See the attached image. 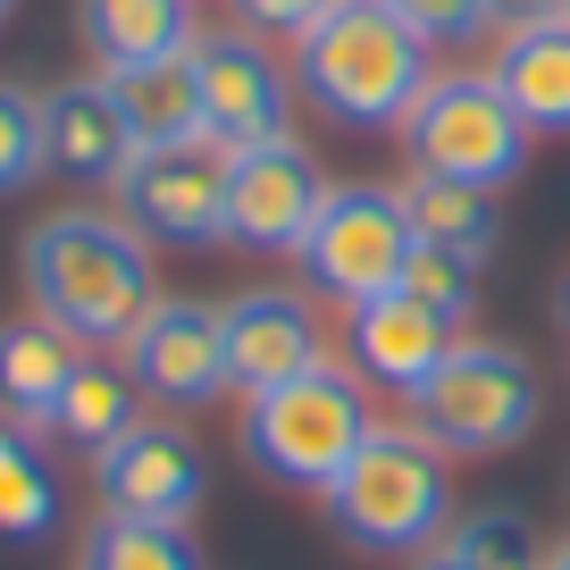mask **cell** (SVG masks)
<instances>
[{"instance_id":"1","label":"cell","mask_w":570,"mask_h":570,"mask_svg":"<svg viewBox=\"0 0 570 570\" xmlns=\"http://www.w3.org/2000/svg\"><path fill=\"white\" fill-rule=\"evenodd\" d=\"M26 294H35V320H51L76 344H126L151 303H160V277H151V244H142L126 218L109 210H51L26 235Z\"/></svg>"},{"instance_id":"2","label":"cell","mask_w":570,"mask_h":570,"mask_svg":"<svg viewBox=\"0 0 570 570\" xmlns=\"http://www.w3.org/2000/svg\"><path fill=\"white\" fill-rule=\"evenodd\" d=\"M428 85H436V51L386 0H336L294 42V92L344 135H394Z\"/></svg>"},{"instance_id":"3","label":"cell","mask_w":570,"mask_h":570,"mask_svg":"<svg viewBox=\"0 0 570 570\" xmlns=\"http://www.w3.org/2000/svg\"><path fill=\"white\" fill-rule=\"evenodd\" d=\"M453 453H436L420 428H370V445L344 462V479L327 487V520L344 546L361 553H428L453 529Z\"/></svg>"},{"instance_id":"4","label":"cell","mask_w":570,"mask_h":570,"mask_svg":"<svg viewBox=\"0 0 570 570\" xmlns=\"http://www.w3.org/2000/svg\"><path fill=\"white\" fill-rule=\"evenodd\" d=\"M370 394H361L353 370H311L294 386H268L244 403V462L261 470L268 487H294V495H327L344 479L361 445H370Z\"/></svg>"},{"instance_id":"5","label":"cell","mask_w":570,"mask_h":570,"mask_svg":"<svg viewBox=\"0 0 570 570\" xmlns=\"http://www.w3.org/2000/svg\"><path fill=\"white\" fill-rule=\"evenodd\" d=\"M403 411L436 453H512L537 428V411H546V386H537L529 353L462 336L420 386L403 394Z\"/></svg>"},{"instance_id":"6","label":"cell","mask_w":570,"mask_h":570,"mask_svg":"<svg viewBox=\"0 0 570 570\" xmlns=\"http://www.w3.org/2000/svg\"><path fill=\"white\" fill-rule=\"evenodd\" d=\"M394 135H403V151H411V177H453V185H487V194L529 168V142H537L529 126H520V109L495 92L487 68L436 76Z\"/></svg>"},{"instance_id":"7","label":"cell","mask_w":570,"mask_h":570,"mask_svg":"<svg viewBox=\"0 0 570 570\" xmlns=\"http://www.w3.org/2000/svg\"><path fill=\"white\" fill-rule=\"evenodd\" d=\"M411 252H420V235H411L403 185L353 177V185H327V202H320V218H311L294 261H303L311 294H327L336 311H361V303L403 285Z\"/></svg>"},{"instance_id":"8","label":"cell","mask_w":570,"mask_h":570,"mask_svg":"<svg viewBox=\"0 0 570 570\" xmlns=\"http://www.w3.org/2000/svg\"><path fill=\"white\" fill-rule=\"evenodd\" d=\"M227 177H235V142L194 135V142H151L135 151L118 177V218L151 252H210L227 244Z\"/></svg>"},{"instance_id":"9","label":"cell","mask_w":570,"mask_h":570,"mask_svg":"<svg viewBox=\"0 0 570 570\" xmlns=\"http://www.w3.org/2000/svg\"><path fill=\"white\" fill-rule=\"evenodd\" d=\"M194 76H202V135L218 142H277L294 135V76L244 26H218V35L194 42Z\"/></svg>"},{"instance_id":"10","label":"cell","mask_w":570,"mask_h":570,"mask_svg":"<svg viewBox=\"0 0 570 570\" xmlns=\"http://www.w3.org/2000/svg\"><path fill=\"white\" fill-rule=\"evenodd\" d=\"M218 344H227V394H268L294 386V377L327 370V327L311 311V294L294 285H252L218 311Z\"/></svg>"},{"instance_id":"11","label":"cell","mask_w":570,"mask_h":570,"mask_svg":"<svg viewBox=\"0 0 570 570\" xmlns=\"http://www.w3.org/2000/svg\"><path fill=\"white\" fill-rule=\"evenodd\" d=\"M320 202H327V177L294 135L244 142L235 177H227V244L235 252H303Z\"/></svg>"},{"instance_id":"12","label":"cell","mask_w":570,"mask_h":570,"mask_svg":"<svg viewBox=\"0 0 570 570\" xmlns=\"http://www.w3.org/2000/svg\"><path fill=\"white\" fill-rule=\"evenodd\" d=\"M92 487H101L109 520H168V529H185L202 512V495H210V470H202V445L177 420H142L92 462Z\"/></svg>"},{"instance_id":"13","label":"cell","mask_w":570,"mask_h":570,"mask_svg":"<svg viewBox=\"0 0 570 570\" xmlns=\"http://www.w3.org/2000/svg\"><path fill=\"white\" fill-rule=\"evenodd\" d=\"M118 361L142 386V403L160 411H202L227 394V344H218L210 303H151V320L118 344Z\"/></svg>"},{"instance_id":"14","label":"cell","mask_w":570,"mask_h":570,"mask_svg":"<svg viewBox=\"0 0 570 570\" xmlns=\"http://www.w3.org/2000/svg\"><path fill=\"white\" fill-rule=\"evenodd\" d=\"M42 142H51V177L118 185L135 160V126H126L109 76H68V85L42 92Z\"/></svg>"},{"instance_id":"15","label":"cell","mask_w":570,"mask_h":570,"mask_svg":"<svg viewBox=\"0 0 570 570\" xmlns=\"http://www.w3.org/2000/svg\"><path fill=\"white\" fill-rule=\"evenodd\" d=\"M462 344V327H445L436 311H420L411 294H377V303L344 311V353H353V377H370V386H394L411 394L436 361Z\"/></svg>"},{"instance_id":"16","label":"cell","mask_w":570,"mask_h":570,"mask_svg":"<svg viewBox=\"0 0 570 570\" xmlns=\"http://www.w3.org/2000/svg\"><path fill=\"white\" fill-rule=\"evenodd\" d=\"M487 76H495V92L520 109L529 135H570V18L503 26Z\"/></svg>"},{"instance_id":"17","label":"cell","mask_w":570,"mask_h":570,"mask_svg":"<svg viewBox=\"0 0 570 570\" xmlns=\"http://www.w3.org/2000/svg\"><path fill=\"white\" fill-rule=\"evenodd\" d=\"M76 35H85V51L118 76V68L185 59L202 42V18H194V0H76Z\"/></svg>"},{"instance_id":"18","label":"cell","mask_w":570,"mask_h":570,"mask_svg":"<svg viewBox=\"0 0 570 570\" xmlns=\"http://www.w3.org/2000/svg\"><path fill=\"white\" fill-rule=\"evenodd\" d=\"M76 361H85V344L59 336L51 320H9V327H0V420L51 428V411H59V394H68Z\"/></svg>"},{"instance_id":"19","label":"cell","mask_w":570,"mask_h":570,"mask_svg":"<svg viewBox=\"0 0 570 570\" xmlns=\"http://www.w3.org/2000/svg\"><path fill=\"white\" fill-rule=\"evenodd\" d=\"M51 428L68 436L76 453H92V462H101L126 428H142V386L126 377V361L85 353V361H76V377H68V394H59V411H51Z\"/></svg>"},{"instance_id":"20","label":"cell","mask_w":570,"mask_h":570,"mask_svg":"<svg viewBox=\"0 0 570 570\" xmlns=\"http://www.w3.org/2000/svg\"><path fill=\"white\" fill-rule=\"evenodd\" d=\"M68 512V487H59L51 453L35 445V428L0 420V546H42Z\"/></svg>"},{"instance_id":"21","label":"cell","mask_w":570,"mask_h":570,"mask_svg":"<svg viewBox=\"0 0 570 570\" xmlns=\"http://www.w3.org/2000/svg\"><path fill=\"white\" fill-rule=\"evenodd\" d=\"M126 126H135V151L151 142H194L202 135V76H194V51L185 59H160V68H118L109 76Z\"/></svg>"},{"instance_id":"22","label":"cell","mask_w":570,"mask_h":570,"mask_svg":"<svg viewBox=\"0 0 570 570\" xmlns=\"http://www.w3.org/2000/svg\"><path fill=\"white\" fill-rule=\"evenodd\" d=\"M403 210H411V235L436 244V252H462V261H487V252H495V194H487V185L403 177Z\"/></svg>"},{"instance_id":"23","label":"cell","mask_w":570,"mask_h":570,"mask_svg":"<svg viewBox=\"0 0 570 570\" xmlns=\"http://www.w3.org/2000/svg\"><path fill=\"white\" fill-rule=\"evenodd\" d=\"M445 546L462 553L470 570H546V562H553V546L537 537V520L520 512V503H487V512L453 520Z\"/></svg>"},{"instance_id":"24","label":"cell","mask_w":570,"mask_h":570,"mask_svg":"<svg viewBox=\"0 0 570 570\" xmlns=\"http://www.w3.org/2000/svg\"><path fill=\"white\" fill-rule=\"evenodd\" d=\"M85 570H210L194 546V529L168 520H101L85 546Z\"/></svg>"},{"instance_id":"25","label":"cell","mask_w":570,"mask_h":570,"mask_svg":"<svg viewBox=\"0 0 570 570\" xmlns=\"http://www.w3.org/2000/svg\"><path fill=\"white\" fill-rule=\"evenodd\" d=\"M394 294H411L420 311H436L445 327H462L470 311H479V261H462V252H436V244H420Z\"/></svg>"},{"instance_id":"26","label":"cell","mask_w":570,"mask_h":570,"mask_svg":"<svg viewBox=\"0 0 570 570\" xmlns=\"http://www.w3.org/2000/svg\"><path fill=\"white\" fill-rule=\"evenodd\" d=\"M51 168V142H42V101L18 85H0V194H26V185Z\"/></svg>"},{"instance_id":"27","label":"cell","mask_w":570,"mask_h":570,"mask_svg":"<svg viewBox=\"0 0 570 570\" xmlns=\"http://www.w3.org/2000/svg\"><path fill=\"white\" fill-rule=\"evenodd\" d=\"M394 18L428 42V51H445V42H479L495 26V0H386Z\"/></svg>"},{"instance_id":"28","label":"cell","mask_w":570,"mask_h":570,"mask_svg":"<svg viewBox=\"0 0 570 570\" xmlns=\"http://www.w3.org/2000/svg\"><path fill=\"white\" fill-rule=\"evenodd\" d=\"M227 9H235V26L261 35V42H303L336 0H227Z\"/></svg>"},{"instance_id":"29","label":"cell","mask_w":570,"mask_h":570,"mask_svg":"<svg viewBox=\"0 0 570 570\" xmlns=\"http://www.w3.org/2000/svg\"><path fill=\"white\" fill-rule=\"evenodd\" d=\"M546 18H570V0H495V26H546Z\"/></svg>"},{"instance_id":"30","label":"cell","mask_w":570,"mask_h":570,"mask_svg":"<svg viewBox=\"0 0 570 570\" xmlns=\"http://www.w3.org/2000/svg\"><path fill=\"white\" fill-rule=\"evenodd\" d=\"M411 570H470V562H462V553H453V546H428V553H420V562H411Z\"/></svg>"},{"instance_id":"31","label":"cell","mask_w":570,"mask_h":570,"mask_svg":"<svg viewBox=\"0 0 570 570\" xmlns=\"http://www.w3.org/2000/svg\"><path fill=\"white\" fill-rule=\"evenodd\" d=\"M546 570H570V546H553V562H546Z\"/></svg>"},{"instance_id":"32","label":"cell","mask_w":570,"mask_h":570,"mask_svg":"<svg viewBox=\"0 0 570 570\" xmlns=\"http://www.w3.org/2000/svg\"><path fill=\"white\" fill-rule=\"evenodd\" d=\"M562 327H570V277H562Z\"/></svg>"},{"instance_id":"33","label":"cell","mask_w":570,"mask_h":570,"mask_svg":"<svg viewBox=\"0 0 570 570\" xmlns=\"http://www.w3.org/2000/svg\"><path fill=\"white\" fill-rule=\"evenodd\" d=\"M9 9H18V0H0V18H9Z\"/></svg>"}]
</instances>
